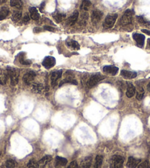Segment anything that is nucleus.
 Segmentation results:
<instances>
[{
	"mask_svg": "<svg viewBox=\"0 0 150 168\" xmlns=\"http://www.w3.org/2000/svg\"><path fill=\"white\" fill-rule=\"evenodd\" d=\"M7 73H8V78L10 80V84L12 86H16L19 82V73L18 69L13 68V67H8Z\"/></svg>",
	"mask_w": 150,
	"mask_h": 168,
	"instance_id": "nucleus-1",
	"label": "nucleus"
},
{
	"mask_svg": "<svg viewBox=\"0 0 150 168\" xmlns=\"http://www.w3.org/2000/svg\"><path fill=\"white\" fill-rule=\"evenodd\" d=\"M124 159L122 156H113L111 159L110 168H122L123 167Z\"/></svg>",
	"mask_w": 150,
	"mask_h": 168,
	"instance_id": "nucleus-2",
	"label": "nucleus"
},
{
	"mask_svg": "<svg viewBox=\"0 0 150 168\" xmlns=\"http://www.w3.org/2000/svg\"><path fill=\"white\" fill-rule=\"evenodd\" d=\"M103 78H104V77L100 75V73H96V74L91 75L88 81H87V86L88 88L94 87L96 84L98 83L100 81H101Z\"/></svg>",
	"mask_w": 150,
	"mask_h": 168,
	"instance_id": "nucleus-3",
	"label": "nucleus"
},
{
	"mask_svg": "<svg viewBox=\"0 0 150 168\" xmlns=\"http://www.w3.org/2000/svg\"><path fill=\"white\" fill-rule=\"evenodd\" d=\"M117 17H118L117 14H111L107 16V17L104 19V23H103V27L105 29L112 28L115 24Z\"/></svg>",
	"mask_w": 150,
	"mask_h": 168,
	"instance_id": "nucleus-4",
	"label": "nucleus"
},
{
	"mask_svg": "<svg viewBox=\"0 0 150 168\" xmlns=\"http://www.w3.org/2000/svg\"><path fill=\"white\" fill-rule=\"evenodd\" d=\"M133 20V11L130 10H126L121 19L120 23L122 25H128L132 23Z\"/></svg>",
	"mask_w": 150,
	"mask_h": 168,
	"instance_id": "nucleus-5",
	"label": "nucleus"
},
{
	"mask_svg": "<svg viewBox=\"0 0 150 168\" xmlns=\"http://www.w3.org/2000/svg\"><path fill=\"white\" fill-rule=\"evenodd\" d=\"M56 60L54 57L52 56H47L44 59L42 62V65L46 69H50L55 65Z\"/></svg>",
	"mask_w": 150,
	"mask_h": 168,
	"instance_id": "nucleus-6",
	"label": "nucleus"
},
{
	"mask_svg": "<svg viewBox=\"0 0 150 168\" xmlns=\"http://www.w3.org/2000/svg\"><path fill=\"white\" fill-rule=\"evenodd\" d=\"M62 74H63L62 70H57L51 74V84H52V87H55L57 85V80L61 78Z\"/></svg>",
	"mask_w": 150,
	"mask_h": 168,
	"instance_id": "nucleus-7",
	"label": "nucleus"
},
{
	"mask_svg": "<svg viewBox=\"0 0 150 168\" xmlns=\"http://www.w3.org/2000/svg\"><path fill=\"white\" fill-rule=\"evenodd\" d=\"M35 73L33 71H30L27 72L23 77V81L24 83L27 85H31L32 83V81H34L35 78Z\"/></svg>",
	"mask_w": 150,
	"mask_h": 168,
	"instance_id": "nucleus-8",
	"label": "nucleus"
},
{
	"mask_svg": "<svg viewBox=\"0 0 150 168\" xmlns=\"http://www.w3.org/2000/svg\"><path fill=\"white\" fill-rule=\"evenodd\" d=\"M103 16V13L100 10H93L91 13V21L93 24H96L101 20L102 17Z\"/></svg>",
	"mask_w": 150,
	"mask_h": 168,
	"instance_id": "nucleus-9",
	"label": "nucleus"
},
{
	"mask_svg": "<svg viewBox=\"0 0 150 168\" xmlns=\"http://www.w3.org/2000/svg\"><path fill=\"white\" fill-rule=\"evenodd\" d=\"M67 161L66 159L60 156H56L55 158V167L56 168H67Z\"/></svg>",
	"mask_w": 150,
	"mask_h": 168,
	"instance_id": "nucleus-10",
	"label": "nucleus"
},
{
	"mask_svg": "<svg viewBox=\"0 0 150 168\" xmlns=\"http://www.w3.org/2000/svg\"><path fill=\"white\" fill-rule=\"evenodd\" d=\"M103 71L106 74L114 76L119 72V68L116 67H114V66H105V67H103Z\"/></svg>",
	"mask_w": 150,
	"mask_h": 168,
	"instance_id": "nucleus-11",
	"label": "nucleus"
},
{
	"mask_svg": "<svg viewBox=\"0 0 150 168\" xmlns=\"http://www.w3.org/2000/svg\"><path fill=\"white\" fill-rule=\"evenodd\" d=\"M126 86H127L126 92V97H129V98L133 97L135 94V88L133 86V84L130 82H126Z\"/></svg>",
	"mask_w": 150,
	"mask_h": 168,
	"instance_id": "nucleus-12",
	"label": "nucleus"
},
{
	"mask_svg": "<svg viewBox=\"0 0 150 168\" xmlns=\"http://www.w3.org/2000/svg\"><path fill=\"white\" fill-rule=\"evenodd\" d=\"M141 159H137L133 156H130L128 159L127 163H126V167L127 168H135L138 163H140Z\"/></svg>",
	"mask_w": 150,
	"mask_h": 168,
	"instance_id": "nucleus-13",
	"label": "nucleus"
},
{
	"mask_svg": "<svg viewBox=\"0 0 150 168\" xmlns=\"http://www.w3.org/2000/svg\"><path fill=\"white\" fill-rule=\"evenodd\" d=\"M133 38L135 41H136V43L138 44L139 47H143L144 44V40H145V36L144 35H141V34L138 33H135L133 34Z\"/></svg>",
	"mask_w": 150,
	"mask_h": 168,
	"instance_id": "nucleus-14",
	"label": "nucleus"
},
{
	"mask_svg": "<svg viewBox=\"0 0 150 168\" xmlns=\"http://www.w3.org/2000/svg\"><path fill=\"white\" fill-rule=\"evenodd\" d=\"M78 18H79V13H78V11L75 10V11L71 14V16L68 18V20H67V24L69 26L74 25V24H75V22L77 21Z\"/></svg>",
	"mask_w": 150,
	"mask_h": 168,
	"instance_id": "nucleus-15",
	"label": "nucleus"
},
{
	"mask_svg": "<svg viewBox=\"0 0 150 168\" xmlns=\"http://www.w3.org/2000/svg\"><path fill=\"white\" fill-rule=\"evenodd\" d=\"M121 75L126 79H133V78H136L137 73L135 72L127 71V70H122Z\"/></svg>",
	"mask_w": 150,
	"mask_h": 168,
	"instance_id": "nucleus-16",
	"label": "nucleus"
},
{
	"mask_svg": "<svg viewBox=\"0 0 150 168\" xmlns=\"http://www.w3.org/2000/svg\"><path fill=\"white\" fill-rule=\"evenodd\" d=\"M31 89L32 91L35 93L41 94L44 91V86L41 83H32L31 84Z\"/></svg>",
	"mask_w": 150,
	"mask_h": 168,
	"instance_id": "nucleus-17",
	"label": "nucleus"
},
{
	"mask_svg": "<svg viewBox=\"0 0 150 168\" xmlns=\"http://www.w3.org/2000/svg\"><path fill=\"white\" fill-rule=\"evenodd\" d=\"M92 158L91 156L85 157L80 164V168H90L91 166Z\"/></svg>",
	"mask_w": 150,
	"mask_h": 168,
	"instance_id": "nucleus-18",
	"label": "nucleus"
},
{
	"mask_svg": "<svg viewBox=\"0 0 150 168\" xmlns=\"http://www.w3.org/2000/svg\"><path fill=\"white\" fill-rule=\"evenodd\" d=\"M30 17L33 20L38 21L40 19V15L38 13V11L37 10V9L34 7H32L30 8Z\"/></svg>",
	"mask_w": 150,
	"mask_h": 168,
	"instance_id": "nucleus-19",
	"label": "nucleus"
},
{
	"mask_svg": "<svg viewBox=\"0 0 150 168\" xmlns=\"http://www.w3.org/2000/svg\"><path fill=\"white\" fill-rule=\"evenodd\" d=\"M51 160H52V156H49V155L45 156L43 157L42 159H41V160L39 161V162H38L39 167L41 168L42 167L44 166V165L50 163Z\"/></svg>",
	"mask_w": 150,
	"mask_h": 168,
	"instance_id": "nucleus-20",
	"label": "nucleus"
},
{
	"mask_svg": "<svg viewBox=\"0 0 150 168\" xmlns=\"http://www.w3.org/2000/svg\"><path fill=\"white\" fill-rule=\"evenodd\" d=\"M67 46L69 48L72 49H75V50H77L79 49V44L76 41H74V40H69V41H66V42Z\"/></svg>",
	"mask_w": 150,
	"mask_h": 168,
	"instance_id": "nucleus-21",
	"label": "nucleus"
},
{
	"mask_svg": "<svg viewBox=\"0 0 150 168\" xmlns=\"http://www.w3.org/2000/svg\"><path fill=\"white\" fill-rule=\"evenodd\" d=\"M88 19V14L87 12H83L82 13L80 16V19L79 21V24L82 27L86 25V23H87Z\"/></svg>",
	"mask_w": 150,
	"mask_h": 168,
	"instance_id": "nucleus-22",
	"label": "nucleus"
},
{
	"mask_svg": "<svg viewBox=\"0 0 150 168\" xmlns=\"http://www.w3.org/2000/svg\"><path fill=\"white\" fill-rule=\"evenodd\" d=\"M8 75L7 71L4 70H0V84L1 85H5L8 81Z\"/></svg>",
	"mask_w": 150,
	"mask_h": 168,
	"instance_id": "nucleus-23",
	"label": "nucleus"
},
{
	"mask_svg": "<svg viewBox=\"0 0 150 168\" xmlns=\"http://www.w3.org/2000/svg\"><path fill=\"white\" fill-rule=\"evenodd\" d=\"M102 162H103L102 156L101 155L96 156V159H95V163L93 168H101L102 165Z\"/></svg>",
	"mask_w": 150,
	"mask_h": 168,
	"instance_id": "nucleus-24",
	"label": "nucleus"
},
{
	"mask_svg": "<svg viewBox=\"0 0 150 168\" xmlns=\"http://www.w3.org/2000/svg\"><path fill=\"white\" fill-rule=\"evenodd\" d=\"M8 14H9V10L8 8L3 7L0 8V21L5 19L8 16Z\"/></svg>",
	"mask_w": 150,
	"mask_h": 168,
	"instance_id": "nucleus-25",
	"label": "nucleus"
},
{
	"mask_svg": "<svg viewBox=\"0 0 150 168\" xmlns=\"http://www.w3.org/2000/svg\"><path fill=\"white\" fill-rule=\"evenodd\" d=\"M91 5V2L89 0H82V4L80 5V9L84 10V11H87Z\"/></svg>",
	"mask_w": 150,
	"mask_h": 168,
	"instance_id": "nucleus-26",
	"label": "nucleus"
},
{
	"mask_svg": "<svg viewBox=\"0 0 150 168\" xmlns=\"http://www.w3.org/2000/svg\"><path fill=\"white\" fill-rule=\"evenodd\" d=\"M10 6L13 8L21 9L23 6V3L21 0H10Z\"/></svg>",
	"mask_w": 150,
	"mask_h": 168,
	"instance_id": "nucleus-27",
	"label": "nucleus"
},
{
	"mask_svg": "<svg viewBox=\"0 0 150 168\" xmlns=\"http://www.w3.org/2000/svg\"><path fill=\"white\" fill-rule=\"evenodd\" d=\"M137 20H138V22L141 24H142V25L146 26V27H149V26H150V22L149 21H147V19L144 17V16H137Z\"/></svg>",
	"mask_w": 150,
	"mask_h": 168,
	"instance_id": "nucleus-28",
	"label": "nucleus"
},
{
	"mask_svg": "<svg viewBox=\"0 0 150 168\" xmlns=\"http://www.w3.org/2000/svg\"><path fill=\"white\" fill-rule=\"evenodd\" d=\"M21 15H22V13L21 11H15L12 15V20L15 22H17L21 18Z\"/></svg>",
	"mask_w": 150,
	"mask_h": 168,
	"instance_id": "nucleus-29",
	"label": "nucleus"
},
{
	"mask_svg": "<svg viewBox=\"0 0 150 168\" xmlns=\"http://www.w3.org/2000/svg\"><path fill=\"white\" fill-rule=\"evenodd\" d=\"M65 17H66V14H64V13H57L54 16L55 20L56 22H57V23L61 22L63 20V19H64Z\"/></svg>",
	"mask_w": 150,
	"mask_h": 168,
	"instance_id": "nucleus-30",
	"label": "nucleus"
},
{
	"mask_svg": "<svg viewBox=\"0 0 150 168\" xmlns=\"http://www.w3.org/2000/svg\"><path fill=\"white\" fill-rule=\"evenodd\" d=\"M27 167L28 168H40V167L38 162H35L34 159H31V160L28 162Z\"/></svg>",
	"mask_w": 150,
	"mask_h": 168,
	"instance_id": "nucleus-31",
	"label": "nucleus"
},
{
	"mask_svg": "<svg viewBox=\"0 0 150 168\" xmlns=\"http://www.w3.org/2000/svg\"><path fill=\"white\" fill-rule=\"evenodd\" d=\"M144 96V90L143 88H139L137 92V94H136V98L138 100H142L143 97Z\"/></svg>",
	"mask_w": 150,
	"mask_h": 168,
	"instance_id": "nucleus-32",
	"label": "nucleus"
},
{
	"mask_svg": "<svg viewBox=\"0 0 150 168\" xmlns=\"http://www.w3.org/2000/svg\"><path fill=\"white\" fill-rule=\"evenodd\" d=\"M5 166H6L7 168H15L16 167V163L12 159H9L5 163Z\"/></svg>",
	"mask_w": 150,
	"mask_h": 168,
	"instance_id": "nucleus-33",
	"label": "nucleus"
},
{
	"mask_svg": "<svg viewBox=\"0 0 150 168\" xmlns=\"http://www.w3.org/2000/svg\"><path fill=\"white\" fill-rule=\"evenodd\" d=\"M19 61L23 65H30L31 64V61L30 60H27V59L24 58V56H21L20 58H19Z\"/></svg>",
	"mask_w": 150,
	"mask_h": 168,
	"instance_id": "nucleus-34",
	"label": "nucleus"
},
{
	"mask_svg": "<svg viewBox=\"0 0 150 168\" xmlns=\"http://www.w3.org/2000/svg\"><path fill=\"white\" fill-rule=\"evenodd\" d=\"M138 168H150V165L148 161H144L138 165Z\"/></svg>",
	"mask_w": 150,
	"mask_h": 168,
	"instance_id": "nucleus-35",
	"label": "nucleus"
},
{
	"mask_svg": "<svg viewBox=\"0 0 150 168\" xmlns=\"http://www.w3.org/2000/svg\"><path fill=\"white\" fill-rule=\"evenodd\" d=\"M67 168H79L77 163L76 161H73L70 163V165L67 167Z\"/></svg>",
	"mask_w": 150,
	"mask_h": 168,
	"instance_id": "nucleus-36",
	"label": "nucleus"
},
{
	"mask_svg": "<svg viewBox=\"0 0 150 168\" xmlns=\"http://www.w3.org/2000/svg\"><path fill=\"white\" fill-rule=\"evenodd\" d=\"M30 16H29L27 13H26V14L24 15V17H23V22H24V24H27V23L30 22Z\"/></svg>",
	"mask_w": 150,
	"mask_h": 168,
	"instance_id": "nucleus-37",
	"label": "nucleus"
},
{
	"mask_svg": "<svg viewBox=\"0 0 150 168\" xmlns=\"http://www.w3.org/2000/svg\"><path fill=\"white\" fill-rule=\"evenodd\" d=\"M44 28L46 30H49V31H55L54 27H49V26H44Z\"/></svg>",
	"mask_w": 150,
	"mask_h": 168,
	"instance_id": "nucleus-38",
	"label": "nucleus"
},
{
	"mask_svg": "<svg viewBox=\"0 0 150 168\" xmlns=\"http://www.w3.org/2000/svg\"><path fill=\"white\" fill-rule=\"evenodd\" d=\"M41 28H39V27H35V28H34V30H33L34 33H39V32H41Z\"/></svg>",
	"mask_w": 150,
	"mask_h": 168,
	"instance_id": "nucleus-39",
	"label": "nucleus"
},
{
	"mask_svg": "<svg viewBox=\"0 0 150 168\" xmlns=\"http://www.w3.org/2000/svg\"><path fill=\"white\" fill-rule=\"evenodd\" d=\"M144 33H146L147 35H150V30H141Z\"/></svg>",
	"mask_w": 150,
	"mask_h": 168,
	"instance_id": "nucleus-40",
	"label": "nucleus"
},
{
	"mask_svg": "<svg viewBox=\"0 0 150 168\" xmlns=\"http://www.w3.org/2000/svg\"><path fill=\"white\" fill-rule=\"evenodd\" d=\"M44 2H43V3L41 4V8H40V10H41V11H42V10H43V8H44Z\"/></svg>",
	"mask_w": 150,
	"mask_h": 168,
	"instance_id": "nucleus-41",
	"label": "nucleus"
},
{
	"mask_svg": "<svg viewBox=\"0 0 150 168\" xmlns=\"http://www.w3.org/2000/svg\"><path fill=\"white\" fill-rule=\"evenodd\" d=\"M7 0H0V4H3L6 2Z\"/></svg>",
	"mask_w": 150,
	"mask_h": 168,
	"instance_id": "nucleus-42",
	"label": "nucleus"
},
{
	"mask_svg": "<svg viewBox=\"0 0 150 168\" xmlns=\"http://www.w3.org/2000/svg\"><path fill=\"white\" fill-rule=\"evenodd\" d=\"M147 89H148L149 92H150V83L148 84V86H147Z\"/></svg>",
	"mask_w": 150,
	"mask_h": 168,
	"instance_id": "nucleus-43",
	"label": "nucleus"
},
{
	"mask_svg": "<svg viewBox=\"0 0 150 168\" xmlns=\"http://www.w3.org/2000/svg\"><path fill=\"white\" fill-rule=\"evenodd\" d=\"M148 44L149 45V46H150V38H149V39L148 40Z\"/></svg>",
	"mask_w": 150,
	"mask_h": 168,
	"instance_id": "nucleus-44",
	"label": "nucleus"
},
{
	"mask_svg": "<svg viewBox=\"0 0 150 168\" xmlns=\"http://www.w3.org/2000/svg\"><path fill=\"white\" fill-rule=\"evenodd\" d=\"M0 155H1V153H0Z\"/></svg>",
	"mask_w": 150,
	"mask_h": 168,
	"instance_id": "nucleus-45",
	"label": "nucleus"
}]
</instances>
